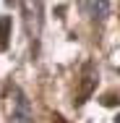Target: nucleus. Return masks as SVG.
Instances as JSON below:
<instances>
[{
  "label": "nucleus",
  "instance_id": "obj_1",
  "mask_svg": "<svg viewBox=\"0 0 120 123\" xmlns=\"http://www.w3.org/2000/svg\"><path fill=\"white\" fill-rule=\"evenodd\" d=\"M13 121L16 123H31V107H29V99L16 89V113H13Z\"/></svg>",
  "mask_w": 120,
  "mask_h": 123
},
{
  "label": "nucleus",
  "instance_id": "obj_2",
  "mask_svg": "<svg viewBox=\"0 0 120 123\" xmlns=\"http://www.w3.org/2000/svg\"><path fill=\"white\" fill-rule=\"evenodd\" d=\"M8 37H11V16H0V47H8Z\"/></svg>",
  "mask_w": 120,
  "mask_h": 123
},
{
  "label": "nucleus",
  "instance_id": "obj_3",
  "mask_svg": "<svg viewBox=\"0 0 120 123\" xmlns=\"http://www.w3.org/2000/svg\"><path fill=\"white\" fill-rule=\"evenodd\" d=\"M115 123H120V115H118V118H115Z\"/></svg>",
  "mask_w": 120,
  "mask_h": 123
}]
</instances>
